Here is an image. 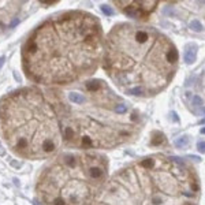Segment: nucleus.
Here are the masks:
<instances>
[{
    "label": "nucleus",
    "instance_id": "1",
    "mask_svg": "<svg viewBox=\"0 0 205 205\" xmlns=\"http://www.w3.org/2000/svg\"><path fill=\"white\" fill-rule=\"evenodd\" d=\"M105 36L101 22L82 10L44 19L22 44V70L29 81L52 89L84 82L103 63Z\"/></svg>",
    "mask_w": 205,
    "mask_h": 205
},
{
    "label": "nucleus",
    "instance_id": "2",
    "mask_svg": "<svg viewBox=\"0 0 205 205\" xmlns=\"http://www.w3.org/2000/svg\"><path fill=\"white\" fill-rule=\"evenodd\" d=\"M101 66L120 92L148 98L169 86L179 67V53L155 27L122 22L105 36Z\"/></svg>",
    "mask_w": 205,
    "mask_h": 205
},
{
    "label": "nucleus",
    "instance_id": "3",
    "mask_svg": "<svg viewBox=\"0 0 205 205\" xmlns=\"http://www.w3.org/2000/svg\"><path fill=\"white\" fill-rule=\"evenodd\" d=\"M85 101L70 104L53 89L62 119L63 145L82 150L115 149L134 141L144 125L141 114L103 79L84 81Z\"/></svg>",
    "mask_w": 205,
    "mask_h": 205
},
{
    "label": "nucleus",
    "instance_id": "4",
    "mask_svg": "<svg viewBox=\"0 0 205 205\" xmlns=\"http://www.w3.org/2000/svg\"><path fill=\"white\" fill-rule=\"evenodd\" d=\"M201 183L191 163L153 153L116 171L93 205H198Z\"/></svg>",
    "mask_w": 205,
    "mask_h": 205
},
{
    "label": "nucleus",
    "instance_id": "5",
    "mask_svg": "<svg viewBox=\"0 0 205 205\" xmlns=\"http://www.w3.org/2000/svg\"><path fill=\"white\" fill-rule=\"evenodd\" d=\"M0 133L18 157L43 160L56 155L63 128L53 89L23 86L3 96Z\"/></svg>",
    "mask_w": 205,
    "mask_h": 205
},
{
    "label": "nucleus",
    "instance_id": "6",
    "mask_svg": "<svg viewBox=\"0 0 205 205\" xmlns=\"http://www.w3.org/2000/svg\"><path fill=\"white\" fill-rule=\"evenodd\" d=\"M108 180V159L97 152L60 153L40 172L36 197L41 205H93Z\"/></svg>",
    "mask_w": 205,
    "mask_h": 205
},
{
    "label": "nucleus",
    "instance_id": "7",
    "mask_svg": "<svg viewBox=\"0 0 205 205\" xmlns=\"http://www.w3.org/2000/svg\"><path fill=\"white\" fill-rule=\"evenodd\" d=\"M120 12L135 19H148L157 8L159 2H114Z\"/></svg>",
    "mask_w": 205,
    "mask_h": 205
},
{
    "label": "nucleus",
    "instance_id": "8",
    "mask_svg": "<svg viewBox=\"0 0 205 205\" xmlns=\"http://www.w3.org/2000/svg\"><path fill=\"white\" fill-rule=\"evenodd\" d=\"M196 45H187L185 49V55H183V59H185L186 64H193L194 60H196Z\"/></svg>",
    "mask_w": 205,
    "mask_h": 205
},
{
    "label": "nucleus",
    "instance_id": "9",
    "mask_svg": "<svg viewBox=\"0 0 205 205\" xmlns=\"http://www.w3.org/2000/svg\"><path fill=\"white\" fill-rule=\"evenodd\" d=\"M190 29L194 30V32H198V33H201L202 30H204V29H202L201 22H200L198 19H194V21L190 22Z\"/></svg>",
    "mask_w": 205,
    "mask_h": 205
},
{
    "label": "nucleus",
    "instance_id": "10",
    "mask_svg": "<svg viewBox=\"0 0 205 205\" xmlns=\"http://www.w3.org/2000/svg\"><path fill=\"white\" fill-rule=\"evenodd\" d=\"M101 11H103L105 15H108V16H112V15H114V10L111 8V5L103 4V5H101Z\"/></svg>",
    "mask_w": 205,
    "mask_h": 205
},
{
    "label": "nucleus",
    "instance_id": "11",
    "mask_svg": "<svg viewBox=\"0 0 205 205\" xmlns=\"http://www.w3.org/2000/svg\"><path fill=\"white\" fill-rule=\"evenodd\" d=\"M193 104L197 107H201L202 104H204V101H202V98L200 97V96H194L193 97Z\"/></svg>",
    "mask_w": 205,
    "mask_h": 205
},
{
    "label": "nucleus",
    "instance_id": "12",
    "mask_svg": "<svg viewBox=\"0 0 205 205\" xmlns=\"http://www.w3.org/2000/svg\"><path fill=\"white\" fill-rule=\"evenodd\" d=\"M186 144H187V137H182V138H179L176 141L178 146H182V145H186Z\"/></svg>",
    "mask_w": 205,
    "mask_h": 205
},
{
    "label": "nucleus",
    "instance_id": "13",
    "mask_svg": "<svg viewBox=\"0 0 205 205\" xmlns=\"http://www.w3.org/2000/svg\"><path fill=\"white\" fill-rule=\"evenodd\" d=\"M197 148H198V150H200L201 153H205V142H198Z\"/></svg>",
    "mask_w": 205,
    "mask_h": 205
},
{
    "label": "nucleus",
    "instance_id": "14",
    "mask_svg": "<svg viewBox=\"0 0 205 205\" xmlns=\"http://www.w3.org/2000/svg\"><path fill=\"white\" fill-rule=\"evenodd\" d=\"M4 60H5V57H4V56L0 57V68H2V66L4 64Z\"/></svg>",
    "mask_w": 205,
    "mask_h": 205
},
{
    "label": "nucleus",
    "instance_id": "15",
    "mask_svg": "<svg viewBox=\"0 0 205 205\" xmlns=\"http://www.w3.org/2000/svg\"><path fill=\"white\" fill-rule=\"evenodd\" d=\"M11 164H12V166H15V167H18V168H19V167H21V163H16V161H11Z\"/></svg>",
    "mask_w": 205,
    "mask_h": 205
},
{
    "label": "nucleus",
    "instance_id": "16",
    "mask_svg": "<svg viewBox=\"0 0 205 205\" xmlns=\"http://www.w3.org/2000/svg\"><path fill=\"white\" fill-rule=\"evenodd\" d=\"M4 153H5V150L3 149L2 146H0V156H4Z\"/></svg>",
    "mask_w": 205,
    "mask_h": 205
},
{
    "label": "nucleus",
    "instance_id": "17",
    "mask_svg": "<svg viewBox=\"0 0 205 205\" xmlns=\"http://www.w3.org/2000/svg\"><path fill=\"white\" fill-rule=\"evenodd\" d=\"M40 3H41V4H45V3H43V2H40ZM55 3H57V2H48L46 4H55Z\"/></svg>",
    "mask_w": 205,
    "mask_h": 205
},
{
    "label": "nucleus",
    "instance_id": "18",
    "mask_svg": "<svg viewBox=\"0 0 205 205\" xmlns=\"http://www.w3.org/2000/svg\"><path fill=\"white\" fill-rule=\"evenodd\" d=\"M201 133H202V134H205V127H202V128H201Z\"/></svg>",
    "mask_w": 205,
    "mask_h": 205
}]
</instances>
